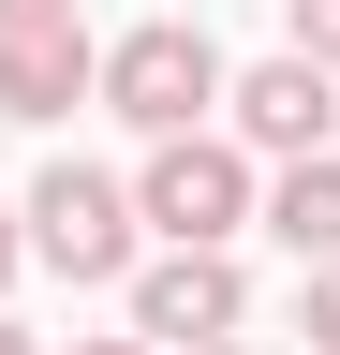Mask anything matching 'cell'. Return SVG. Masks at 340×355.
<instances>
[{"label": "cell", "mask_w": 340, "mask_h": 355, "mask_svg": "<svg viewBox=\"0 0 340 355\" xmlns=\"http://www.w3.org/2000/svg\"><path fill=\"white\" fill-rule=\"evenodd\" d=\"M89 104H118L134 133H193V119H222V44L193 15H148V30H118L89 60Z\"/></svg>", "instance_id": "1"}, {"label": "cell", "mask_w": 340, "mask_h": 355, "mask_svg": "<svg viewBox=\"0 0 340 355\" xmlns=\"http://www.w3.org/2000/svg\"><path fill=\"white\" fill-rule=\"evenodd\" d=\"M134 222L148 237H237L251 222V148L237 133H148V178H134Z\"/></svg>", "instance_id": "2"}, {"label": "cell", "mask_w": 340, "mask_h": 355, "mask_svg": "<svg viewBox=\"0 0 340 355\" xmlns=\"http://www.w3.org/2000/svg\"><path fill=\"white\" fill-rule=\"evenodd\" d=\"M118 282H134V340H148V355L222 340L237 311H251V282H237V252H222V237H163V252H134V266H118Z\"/></svg>", "instance_id": "3"}, {"label": "cell", "mask_w": 340, "mask_h": 355, "mask_svg": "<svg viewBox=\"0 0 340 355\" xmlns=\"http://www.w3.org/2000/svg\"><path fill=\"white\" fill-rule=\"evenodd\" d=\"M134 193H118V178H89V163H45L30 178V252L60 266V282H118V266H134Z\"/></svg>", "instance_id": "4"}, {"label": "cell", "mask_w": 340, "mask_h": 355, "mask_svg": "<svg viewBox=\"0 0 340 355\" xmlns=\"http://www.w3.org/2000/svg\"><path fill=\"white\" fill-rule=\"evenodd\" d=\"M222 119H237V148H325V119H340V89H325V60H251V74H222Z\"/></svg>", "instance_id": "5"}, {"label": "cell", "mask_w": 340, "mask_h": 355, "mask_svg": "<svg viewBox=\"0 0 340 355\" xmlns=\"http://www.w3.org/2000/svg\"><path fill=\"white\" fill-rule=\"evenodd\" d=\"M89 60H104V44L74 15H15V30H0V119H74V104H89Z\"/></svg>", "instance_id": "6"}, {"label": "cell", "mask_w": 340, "mask_h": 355, "mask_svg": "<svg viewBox=\"0 0 340 355\" xmlns=\"http://www.w3.org/2000/svg\"><path fill=\"white\" fill-rule=\"evenodd\" d=\"M251 207H267V237H281L296 266H311V252H340V163H325V148H281V178H267Z\"/></svg>", "instance_id": "7"}, {"label": "cell", "mask_w": 340, "mask_h": 355, "mask_svg": "<svg viewBox=\"0 0 340 355\" xmlns=\"http://www.w3.org/2000/svg\"><path fill=\"white\" fill-rule=\"evenodd\" d=\"M296 326H311V340L340 355V252H311V282H296Z\"/></svg>", "instance_id": "8"}, {"label": "cell", "mask_w": 340, "mask_h": 355, "mask_svg": "<svg viewBox=\"0 0 340 355\" xmlns=\"http://www.w3.org/2000/svg\"><path fill=\"white\" fill-rule=\"evenodd\" d=\"M281 30H296V60H325V74H340V0H281Z\"/></svg>", "instance_id": "9"}, {"label": "cell", "mask_w": 340, "mask_h": 355, "mask_svg": "<svg viewBox=\"0 0 340 355\" xmlns=\"http://www.w3.org/2000/svg\"><path fill=\"white\" fill-rule=\"evenodd\" d=\"M15 15H74V0H0V30H15Z\"/></svg>", "instance_id": "10"}, {"label": "cell", "mask_w": 340, "mask_h": 355, "mask_svg": "<svg viewBox=\"0 0 340 355\" xmlns=\"http://www.w3.org/2000/svg\"><path fill=\"white\" fill-rule=\"evenodd\" d=\"M15 252H30V237H15V222H0V296H15Z\"/></svg>", "instance_id": "11"}, {"label": "cell", "mask_w": 340, "mask_h": 355, "mask_svg": "<svg viewBox=\"0 0 340 355\" xmlns=\"http://www.w3.org/2000/svg\"><path fill=\"white\" fill-rule=\"evenodd\" d=\"M0 355H45V340H30V326H0Z\"/></svg>", "instance_id": "12"}, {"label": "cell", "mask_w": 340, "mask_h": 355, "mask_svg": "<svg viewBox=\"0 0 340 355\" xmlns=\"http://www.w3.org/2000/svg\"><path fill=\"white\" fill-rule=\"evenodd\" d=\"M74 355H148V340H74Z\"/></svg>", "instance_id": "13"}, {"label": "cell", "mask_w": 340, "mask_h": 355, "mask_svg": "<svg viewBox=\"0 0 340 355\" xmlns=\"http://www.w3.org/2000/svg\"><path fill=\"white\" fill-rule=\"evenodd\" d=\"M178 355H237V326H222V340H178Z\"/></svg>", "instance_id": "14"}]
</instances>
